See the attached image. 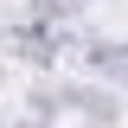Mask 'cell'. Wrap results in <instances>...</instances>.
I'll use <instances>...</instances> for the list:
<instances>
[{
	"mask_svg": "<svg viewBox=\"0 0 128 128\" xmlns=\"http://www.w3.org/2000/svg\"><path fill=\"white\" fill-rule=\"evenodd\" d=\"M26 13H45V19H70L77 0H26Z\"/></svg>",
	"mask_w": 128,
	"mask_h": 128,
	"instance_id": "cell-4",
	"label": "cell"
},
{
	"mask_svg": "<svg viewBox=\"0 0 128 128\" xmlns=\"http://www.w3.org/2000/svg\"><path fill=\"white\" fill-rule=\"evenodd\" d=\"M6 51L26 64L32 77H51L64 58V19H45V13H26L19 26H6Z\"/></svg>",
	"mask_w": 128,
	"mask_h": 128,
	"instance_id": "cell-2",
	"label": "cell"
},
{
	"mask_svg": "<svg viewBox=\"0 0 128 128\" xmlns=\"http://www.w3.org/2000/svg\"><path fill=\"white\" fill-rule=\"evenodd\" d=\"M32 115H45V122H58V115H83V122H122L128 102L115 96L109 77H83V83H64V90H38L32 96Z\"/></svg>",
	"mask_w": 128,
	"mask_h": 128,
	"instance_id": "cell-1",
	"label": "cell"
},
{
	"mask_svg": "<svg viewBox=\"0 0 128 128\" xmlns=\"http://www.w3.org/2000/svg\"><path fill=\"white\" fill-rule=\"evenodd\" d=\"M83 64L96 77H109L115 90H128V38H90L83 45Z\"/></svg>",
	"mask_w": 128,
	"mask_h": 128,
	"instance_id": "cell-3",
	"label": "cell"
}]
</instances>
